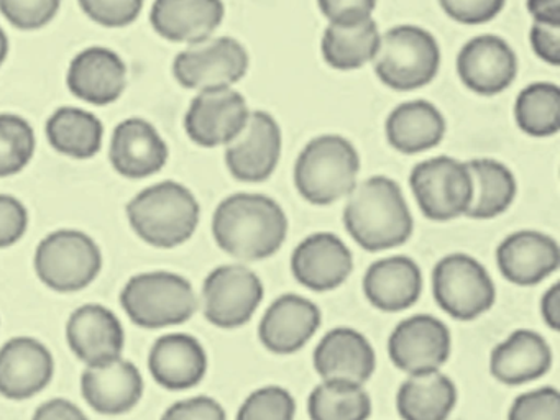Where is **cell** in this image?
<instances>
[{
  "instance_id": "obj_1",
  "label": "cell",
  "mask_w": 560,
  "mask_h": 420,
  "mask_svg": "<svg viewBox=\"0 0 560 420\" xmlns=\"http://www.w3.org/2000/svg\"><path fill=\"white\" fill-rule=\"evenodd\" d=\"M212 236L228 255L241 261H260L280 252L287 242V212L265 194L235 192L215 207Z\"/></svg>"
},
{
  "instance_id": "obj_2",
  "label": "cell",
  "mask_w": 560,
  "mask_h": 420,
  "mask_svg": "<svg viewBox=\"0 0 560 420\" xmlns=\"http://www.w3.org/2000/svg\"><path fill=\"white\" fill-rule=\"evenodd\" d=\"M343 225L357 245L376 253L405 245L415 220L399 184L388 176H372L347 196Z\"/></svg>"
},
{
  "instance_id": "obj_3",
  "label": "cell",
  "mask_w": 560,
  "mask_h": 420,
  "mask_svg": "<svg viewBox=\"0 0 560 420\" xmlns=\"http://www.w3.org/2000/svg\"><path fill=\"white\" fill-rule=\"evenodd\" d=\"M130 229L155 248H176L188 242L201 220L195 194L178 180H162L136 194L126 207Z\"/></svg>"
},
{
  "instance_id": "obj_4",
  "label": "cell",
  "mask_w": 560,
  "mask_h": 420,
  "mask_svg": "<svg viewBox=\"0 0 560 420\" xmlns=\"http://www.w3.org/2000/svg\"><path fill=\"white\" fill-rule=\"evenodd\" d=\"M360 167L359 151L349 138L319 135L307 141L294 163V186L306 202L330 206L352 192Z\"/></svg>"
},
{
  "instance_id": "obj_5",
  "label": "cell",
  "mask_w": 560,
  "mask_h": 420,
  "mask_svg": "<svg viewBox=\"0 0 560 420\" xmlns=\"http://www.w3.org/2000/svg\"><path fill=\"white\" fill-rule=\"evenodd\" d=\"M120 305L137 327L147 330L186 324L199 307L191 281L172 271L132 276L120 291Z\"/></svg>"
},
{
  "instance_id": "obj_6",
  "label": "cell",
  "mask_w": 560,
  "mask_h": 420,
  "mask_svg": "<svg viewBox=\"0 0 560 420\" xmlns=\"http://www.w3.org/2000/svg\"><path fill=\"white\" fill-rule=\"evenodd\" d=\"M441 61V46L431 32L418 25H396L382 33L372 65L386 88L409 92L431 84Z\"/></svg>"
},
{
  "instance_id": "obj_7",
  "label": "cell",
  "mask_w": 560,
  "mask_h": 420,
  "mask_svg": "<svg viewBox=\"0 0 560 420\" xmlns=\"http://www.w3.org/2000/svg\"><path fill=\"white\" fill-rule=\"evenodd\" d=\"M37 278L55 292H80L103 269V252L93 236L77 229H58L40 240L34 255Z\"/></svg>"
},
{
  "instance_id": "obj_8",
  "label": "cell",
  "mask_w": 560,
  "mask_h": 420,
  "mask_svg": "<svg viewBox=\"0 0 560 420\" xmlns=\"http://www.w3.org/2000/svg\"><path fill=\"white\" fill-rule=\"evenodd\" d=\"M432 292L439 307L457 318L475 320L497 302V288L488 269L467 253H451L432 271Z\"/></svg>"
},
{
  "instance_id": "obj_9",
  "label": "cell",
  "mask_w": 560,
  "mask_h": 420,
  "mask_svg": "<svg viewBox=\"0 0 560 420\" xmlns=\"http://www.w3.org/2000/svg\"><path fill=\"white\" fill-rule=\"evenodd\" d=\"M409 186L425 219L451 222L467 213L471 176L467 161L434 156L419 161L409 174Z\"/></svg>"
},
{
  "instance_id": "obj_10",
  "label": "cell",
  "mask_w": 560,
  "mask_h": 420,
  "mask_svg": "<svg viewBox=\"0 0 560 420\" xmlns=\"http://www.w3.org/2000/svg\"><path fill=\"white\" fill-rule=\"evenodd\" d=\"M250 56L232 36H212L188 46L176 55L173 75L183 88L192 91L234 88L247 75Z\"/></svg>"
},
{
  "instance_id": "obj_11",
  "label": "cell",
  "mask_w": 560,
  "mask_h": 420,
  "mask_svg": "<svg viewBox=\"0 0 560 420\" xmlns=\"http://www.w3.org/2000/svg\"><path fill=\"white\" fill-rule=\"evenodd\" d=\"M264 295V282L248 266H218L202 282V312L209 324L232 330L250 322Z\"/></svg>"
},
{
  "instance_id": "obj_12",
  "label": "cell",
  "mask_w": 560,
  "mask_h": 420,
  "mask_svg": "<svg viewBox=\"0 0 560 420\" xmlns=\"http://www.w3.org/2000/svg\"><path fill=\"white\" fill-rule=\"evenodd\" d=\"M250 112L247 98L234 88L201 91L186 110L185 131L198 147H228L244 130Z\"/></svg>"
},
{
  "instance_id": "obj_13",
  "label": "cell",
  "mask_w": 560,
  "mask_h": 420,
  "mask_svg": "<svg viewBox=\"0 0 560 420\" xmlns=\"http://www.w3.org/2000/svg\"><path fill=\"white\" fill-rule=\"evenodd\" d=\"M283 133L267 110H252L244 130L225 147L229 173L242 183H264L277 170Z\"/></svg>"
},
{
  "instance_id": "obj_14",
  "label": "cell",
  "mask_w": 560,
  "mask_h": 420,
  "mask_svg": "<svg viewBox=\"0 0 560 420\" xmlns=\"http://www.w3.org/2000/svg\"><path fill=\"white\" fill-rule=\"evenodd\" d=\"M451 351V330L434 315H411L399 322L388 338L393 364L408 374L441 370Z\"/></svg>"
},
{
  "instance_id": "obj_15",
  "label": "cell",
  "mask_w": 560,
  "mask_h": 420,
  "mask_svg": "<svg viewBox=\"0 0 560 420\" xmlns=\"http://www.w3.org/2000/svg\"><path fill=\"white\" fill-rule=\"evenodd\" d=\"M457 74L468 91L485 97L511 88L517 75V56L506 39L491 33L468 39L457 56Z\"/></svg>"
},
{
  "instance_id": "obj_16",
  "label": "cell",
  "mask_w": 560,
  "mask_h": 420,
  "mask_svg": "<svg viewBox=\"0 0 560 420\" xmlns=\"http://www.w3.org/2000/svg\"><path fill=\"white\" fill-rule=\"evenodd\" d=\"M54 374V354L38 338L21 335L0 347V396L31 399L47 389Z\"/></svg>"
},
{
  "instance_id": "obj_17",
  "label": "cell",
  "mask_w": 560,
  "mask_h": 420,
  "mask_svg": "<svg viewBox=\"0 0 560 420\" xmlns=\"http://www.w3.org/2000/svg\"><path fill=\"white\" fill-rule=\"evenodd\" d=\"M67 343L86 366L122 357L126 331L116 312L103 304H84L71 312L67 322Z\"/></svg>"
},
{
  "instance_id": "obj_18",
  "label": "cell",
  "mask_w": 560,
  "mask_h": 420,
  "mask_svg": "<svg viewBox=\"0 0 560 420\" xmlns=\"http://www.w3.org/2000/svg\"><path fill=\"white\" fill-rule=\"evenodd\" d=\"M291 271L311 291H334L352 275L353 255L336 233L316 232L293 249Z\"/></svg>"
},
{
  "instance_id": "obj_19",
  "label": "cell",
  "mask_w": 560,
  "mask_h": 420,
  "mask_svg": "<svg viewBox=\"0 0 560 420\" xmlns=\"http://www.w3.org/2000/svg\"><path fill=\"white\" fill-rule=\"evenodd\" d=\"M170 148L155 125L142 117H130L114 128L109 160L127 179L155 176L168 163Z\"/></svg>"
},
{
  "instance_id": "obj_20",
  "label": "cell",
  "mask_w": 560,
  "mask_h": 420,
  "mask_svg": "<svg viewBox=\"0 0 560 420\" xmlns=\"http://www.w3.org/2000/svg\"><path fill=\"white\" fill-rule=\"evenodd\" d=\"M67 85L86 104H114L127 88V66L119 52L106 46L81 49L68 66Z\"/></svg>"
},
{
  "instance_id": "obj_21",
  "label": "cell",
  "mask_w": 560,
  "mask_h": 420,
  "mask_svg": "<svg viewBox=\"0 0 560 420\" xmlns=\"http://www.w3.org/2000/svg\"><path fill=\"white\" fill-rule=\"evenodd\" d=\"M80 387L91 409L103 416H122L142 400L145 381L137 364L120 357L84 368Z\"/></svg>"
},
{
  "instance_id": "obj_22",
  "label": "cell",
  "mask_w": 560,
  "mask_h": 420,
  "mask_svg": "<svg viewBox=\"0 0 560 420\" xmlns=\"http://www.w3.org/2000/svg\"><path fill=\"white\" fill-rule=\"evenodd\" d=\"M205 345L195 335L170 331L153 341L149 371L159 386L168 390H188L198 386L208 373Z\"/></svg>"
},
{
  "instance_id": "obj_23",
  "label": "cell",
  "mask_w": 560,
  "mask_h": 420,
  "mask_svg": "<svg viewBox=\"0 0 560 420\" xmlns=\"http://www.w3.org/2000/svg\"><path fill=\"white\" fill-rule=\"evenodd\" d=\"M501 275L517 285H534L559 269L560 246L553 236L537 230H517L497 248Z\"/></svg>"
},
{
  "instance_id": "obj_24",
  "label": "cell",
  "mask_w": 560,
  "mask_h": 420,
  "mask_svg": "<svg viewBox=\"0 0 560 420\" xmlns=\"http://www.w3.org/2000/svg\"><path fill=\"white\" fill-rule=\"evenodd\" d=\"M320 325V311L304 295L283 294L261 317L258 337L271 353L291 354L306 347Z\"/></svg>"
},
{
  "instance_id": "obj_25",
  "label": "cell",
  "mask_w": 560,
  "mask_h": 420,
  "mask_svg": "<svg viewBox=\"0 0 560 420\" xmlns=\"http://www.w3.org/2000/svg\"><path fill=\"white\" fill-rule=\"evenodd\" d=\"M314 368L324 381L365 384L376 370V354L365 335L355 328L327 331L314 350Z\"/></svg>"
},
{
  "instance_id": "obj_26",
  "label": "cell",
  "mask_w": 560,
  "mask_h": 420,
  "mask_svg": "<svg viewBox=\"0 0 560 420\" xmlns=\"http://www.w3.org/2000/svg\"><path fill=\"white\" fill-rule=\"evenodd\" d=\"M224 16L222 0H155L150 10V23L162 38L188 46L212 38Z\"/></svg>"
},
{
  "instance_id": "obj_27",
  "label": "cell",
  "mask_w": 560,
  "mask_h": 420,
  "mask_svg": "<svg viewBox=\"0 0 560 420\" xmlns=\"http://www.w3.org/2000/svg\"><path fill=\"white\" fill-rule=\"evenodd\" d=\"M363 292L373 307L401 312L421 298L422 271L415 259L393 255L372 262L363 276Z\"/></svg>"
},
{
  "instance_id": "obj_28",
  "label": "cell",
  "mask_w": 560,
  "mask_h": 420,
  "mask_svg": "<svg viewBox=\"0 0 560 420\" xmlns=\"http://www.w3.org/2000/svg\"><path fill=\"white\" fill-rule=\"evenodd\" d=\"M552 366V350L542 335L520 328L493 348L490 373L508 386L539 380Z\"/></svg>"
},
{
  "instance_id": "obj_29",
  "label": "cell",
  "mask_w": 560,
  "mask_h": 420,
  "mask_svg": "<svg viewBox=\"0 0 560 420\" xmlns=\"http://www.w3.org/2000/svg\"><path fill=\"white\" fill-rule=\"evenodd\" d=\"M447 124L438 105L424 98L396 105L385 121L389 147L399 153L419 154L438 147L445 137Z\"/></svg>"
},
{
  "instance_id": "obj_30",
  "label": "cell",
  "mask_w": 560,
  "mask_h": 420,
  "mask_svg": "<svg viewBox=\"0 0 560 420\" xmlns=\"http://www.w3.org/2000/svg\"><path fill=\"white\" fill-rule=\"evenodd\" d=\"M455 404L457 387L441 370L408 374L396 394V407L402 420H447Z\"/></svg>"
},
{
  "instance_id": "obj_31",
  "label": "cell",
  "mask_w": 560,
  "mask_h": 420,
  "mask_svg": "<svg viewBox=\"0 0 560 420\" xmlns=\"http://www.w3.org/2000/svg\"><path fill=\"white\" fill-rule=\"evenodd\" d=\"M471 176V202L465 217L490 220L513 206L517 194L513 171L493 158H475L467 161Z\"/></svg>"
},
{
  "instance_id": "obj_32",
  "label": "cell",
  "mask_w": 560,
  "mask_h": 420,
  "mask_svg": "<svg viewBox=\"0 0 560 420\" xmlns=\"http://www.w3.org/2000/svg\"><path fill=\"white\" fill-rule=\"evenodd\" d=\"M48 143L54 150L73 160H90L104 143V125L86 108L63 105L48 117L45 125Z\"/></svg>"
},
{
  "instance_id": "obj_33",
  "label": "cell",
  "mask_w": 560,
  "mask_h": 420,
  "mask_svg": "<svg viewBox=\"0 0 560 420\" xmlns=\"http://www.w3.org/2000/svg\"><path fill=\"white\" fill-rule=\"evenodd\" d=\"M380 38L382 33L373 19L355 25H327L320 39V52L330 68L355 71L373 62Z\"/></svg>"
},
{
  "instance_id": "obj_34",
  "label": "cell",
  "mask_w": 560,
  "mask_h": 420,
  "mask_svg": "<svg viewBox=\"0 0 560 420\" xmlns=\"http://www.w3.org/2000/svg\"><path fill=\"white\" fill-rule=\"evenodd\" d=\"M311 420H369L372 399L362 384L320 381L307 397Z\"/></svg>"
},
{
  "instance_id": "obj_35",
  "label": "cell",
  "mask_w": 560,
  "mask_h": 420,
  "mask_svg": "<svg viewBox=\"0 0 560 420\" xmlns=\"http://www.w3.org/2000/svg\"><path fill=\"white\" fill-rule=\"evenodd\" d=\"M514 121L534 138L552 137L560 128V89L553 82H533L514 101Z\"/></svg>"
},
{
  "instance_id": "obj_36",
  "label": "cell",
  "mask_w": 560,
  "mask_h": 420,
  "mask_svg": "<svg viewBox=\"0 0 560 420\" xmlns=\"http://www.w3.org/2000/svg\"><path fill=\"white\" fill-rule=\"evenodd\" d=\"M37 148L34 127L18 114H0V177L22 173Z\"/></svg>"
},
{
  "instance_id": "obj_37",
  "label": "cell",
  "mask_w": 560,
  "mask_h": 420,
  "mask_svg": "<svg viewBox=\"0 0 560 420\" xmlns=\"http://www.w3.org/2000/svg\"><path fill=\"white\" fill-rule=\"evenodd\" d=\"M296 400L283 386L258 387L242 402L235 420H294Z\"/></svg>"
},
{
  "instance_id": "obj_38",
  "label": "cell",
  "mask_w": 560,
  "mask_h": 420,
  "mask_svg": "<svg viewBox=\"0 0 560 420\" xmlns=\"http://www.w3.org/2000/svg\"><path fill=\"white\" fill-rule=\"evenodd\" d=\"M63 0H0V13L24 32L45 28L57 19Z\"/></svg>"
},
{
  "instance_id": "obj_39",
  "label": "cell",
  "mask_w": 560,
  "mask_h": 420,
  "mask_svg": "<svg viewBox=\"0 0 560 420\" xmlns=\"http://www.w3.org/2000/svg\"><path fill=\"white\" fill-rule=\"evenodd\" d=\"M88 19L106 28L132 25L142 13L145 0H78Z\"/></svg>"
},
{
  "instance_id": "obj_40",
  "label": "cell",
  "mask_w": 560,
  "mask_h": 420,
  "mask_svg": "<svg viewBox=\"0 0 560 420\" xmlns=\"http://www.w3.org/2000/svg\"><path fill=\"white\" fill-rule=\"evenodd\" d=\"M508 420H560V394L544 386L521 394L511 404Z\"/></svg>"
},
{
  "instance_id": "obj_41",
  "label": "cell",
  "mask_w": 560,
  "mask_h": 420,
  "mask_svg": "<svg viewBox=\"0 0 560 420\" xmlns=\"http://www.w3.org/2000/svg\"><path fill=\"white\" fill-rule=\"evenodd\" d=\"M506 0H439L445 15L462 25H483L500 15Z\"/></svg>"
},
{
  "instance_id": "obj_42",
  "label": "cell",
  "mask_w": 560,
  "mask_h": 420,
  "mask_svg": "<svg viewBox=\"0 0 560 420\" xmlns=\"http://www.w3.org/2000/svg\"><path fill=\"white\" fill-rule=\"evenodd\" d=\"M31 223L25 203L12 194H0V249L24 238Z\"/></svg>"
},
{
  "instance_id": "obj_43",
  "label": "cell",
  "mask_w": 560,
  "mask_h": 420,
  "mask_svg": "<svg viewBox=\"0 0 560 420\" xmlns=\"http://www.w3.org/2000/svg\"><path fill=\"white\" fill-rule=\"evenodd\" d=\"M378 0H317L329 25H355L373 19Z\"/></svg>"
},
{
  "instance_id": "obj_44",
  "label": "cell",
  "mask_w": 560,
  "mask_h": 420,
  "mask_svg": "<svg viewBox=\"0 0 560 420\" xmlns=\"http://www.w3.org/2000/svg\"><path fill=\"white\" fill-rule=\"evenodd\" d=\"M160 420H228V413L214 397L192 396L176 400Z\"/></svg>"
},
{
  "instance_id": "obj_45",
  "label": "cell",
  "mask_w": 560,
  "mask_h": 420,
  "mask_svg": "<svg viewBox=\"0 0 560 420\" xmlns=\"http://www.w3.org/2000/svg\"><path fill=\"white\" fill-rule=\"evenodd\" d=\"M529 45L534 55L547 65H560V26L533 23L529 30Z\"/></svg>"
},
{
  "instance_id": "obj_46",
  "label": "cell",
  "mask_w": 560,
  "mask_h": 420,
  "mask_svg": "<svg viewBox=\"0 0 560 420\" xmlns=\"http://www.w3.org/2000/svg\"><path fill=\"white\" fill-rule=\"evenodd\" d=\"M32 420H90V417L73 400L54 397L37 407Z\"/></svg>"
},
{
  "instance_id": "obj_47",
  "label": "cell",
  "mask_w": 560,
  "mask_h": 420,
  "mask_svg": "<svg viewBox=\"0 0 560 420\" xmlns=\"http://www.w3.org/2000/svg\"><path fill=\"white\" fill-rule=\"evenodd\" d=\"M540 315L550 330H560V284L550 285L540 299Z\"/></svg>"
},
{
  "instance_id": "obj_48",
  "label": "cell",
  "mask_w": 560,
  "mask_h": 420,
  "mask_svg": "<svg viewBox=\"0 0 560 420\" xmlns=\"http://www.w3.org/2000/svg\"><path fill=\"white\" fill-rule=\"evenodd\" d=\"M526 7L534 22L560 26V0H526Z\"/></svg>"
},
{
  "instance_id": "obj_49",
  "label": "cell",
  "mask_w": 560,
  "mask_h": 420,
  "mask_svg": "<svg viewBox=\"0 0 560 420\" xmlns=\"http://www.w3.org/2000/svg\"><path fill=\"white\" fill-rule=\"evenodd\" d=\"M9 49H11V43H9L8 33L0 26V68L4 66L5 59H8Z\"/></svg>"
}]
</instances>
